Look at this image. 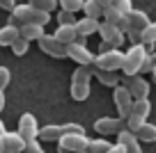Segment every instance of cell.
I'll return each instance as SVG.
<instances>
[{
  "label": "cell",
  "instance_id": "1",
  "mask_svg": "<svg viewBox=\"0 0 156 153\" xmlns=\"http://www.w3.org/2000/svg\"><path fill=\"white\" fill-rule=\"evenodd\" d=\"M51 21V14L48 12H41V9H34L30 7L28 2L25 5H16L14 12L9 16V23L7 25H14V28H21L25 23H37V25H46Z\"/></svg>",
  "mask_w": 156,
  "mask_h": 153
},
{
  "label": "cell",
  "instance_id": "2",
  "mask_svg": "<svg viewBox=\"0 0 156 153\" xmlns=\"http://www.w3.org/2000/svg\"><path fill=\"white\" fill-rule=\"evenodd\" d=\"M147 46H142V43H131V48H129L126 53H124V62H122V71L124 76H138L142 69V62H145L147 57Z\"/></svg>",
  "mask_w": 156,
  "mask_h": 153
},
{
  "label": "cell",
  "instance_id": "3",
  "mask_svg": "<svg viewBox=\"0 0 156 153\" xmlns=\"http://www.w3.org/2000/svg\"><path fill=\"white\" fill-rule=\"evenodd\" d=\"M90 80H92V66H78L71 76V98L85 100L90 96Z\"/></svg>",
  "mask_w": 156,
  "mask_h": 153
},
{
  "label": "cell",
  "instance_id": "4",
  "mask_svg": "<svg viewBox=\"0 0 156 153\" xmlns=\"http://www.w3.org/2000/svg\"><path fill=\"white\" fill-rule=\"evenodd\" d=\"M124 62V53L119 48H112V50H106V53L94 55V69H101V71H119Z\"/></svg>",
  "mask_w": 156,
  "mask_h": 153
},
{
  "label": "cell",
  "instance_id": "5",
  "mask_svg": "<svg viewBox=\"0 0 156 153\" xmlns=\"http://www.w3.org/2000/svg\"><path fill=\"white\" fill-rule=\"evenodd\" d=\"M67 57L78 62V66H92L94 64V55L90 53V48L83 43V39H76L73 43L67 46Z\"/></svg>",
  "mask_w": 156,
  "mask_h": 153
},
{
  "label": "cell",
  "instance_id": "6",
  "mask_svg": "<svg viewBox=\"0 0 156 153\" xmlns=\"http://www.w3.org/2000/svg\"><path fill=\"white\" fill-rule=\"evenodd\" d=\"M94 128H97L99 135H106V137L117 135L126 128V119H122V117H101V119L94 121Z\"/></svg>",
  "mask_w": 156,
  "mask_h": 153
},
{
  "label": "cell",
  "instance_id": "7",
  "mask_svg": "<svg viewBox=\"0 0 156 153\" xmlns=\"http://www.w3.org/2000/svg\"><path fill=\"white\" fill-rule=\"evenodd\" d=\"M122 85L129 89V94L133 96V100L136 98H147V96H149V82H147L140 73H138V76H124Z\"/></svg>",
  "mask_w": 156,
  "mask_h": 153
},
{
  "label": "cell",
  "instance_id": "8",
  "mask_svg": "<svg viewBox=\"0 0 156 153\" xmlns=\"http://www.w3.org/2000/svg\"><path fill=\"white\" fill-rule=\"evenodd\" d=\"M112 100H115V107H117V112H119V117L126 119V117L131 114V107H133V96L129 94V89L124 85H117L115 89H112Z\"/></svg>",
  "mask_w": 156,
  "mask_h": 153
},
{
  "label": "cell",
  "instance_id": "9",
  "mask_svg": "<svg viewBox=\"0 0 156 153\" xmlns=\"http://www.w3.org/2000/svg\"><path fill=\"white\" fill-rule=\"evenodd\" d=\"M90 139L80 133H67L60 137V148L67 153H78V151H87Z\"/></svg>",
  "mask_w": 156,
  "mask_h": 153
},
{
  "label": "cell",
  "instance_id": "10",
  "mask_svg": "<svg viewBox=\"0 0 156 153\" xmlns=\"http://www.w3.org/2000/svg\"><path fill=\"white\" fill-rule=\"evenodd\" d=\"M16 133H19L25 142H34V139L39 137V126H37L34 114H30V112L21 114V119H19V130H16Z\"/></svg>",
  "mask_w": 156,
  "mask_h": 153
},
{
  "label": "cell",
  "instance_id": "11",
  "mask_svg": "<svg viewBox=\"0 0 156 153\" xmlns=\"http://www.w3.org/2000/svg\"><path fill=\"white\" fill-rule=\"evenodd\" d=\"M39 48L51 57H67V46L55 39V34H44L39 39Z\"/></svg>",
  "mask_w": 156,
  "mask_h": 153
},
{
  "label": "cell",
  "instance_id": "12",
  "mask_svg": "<svg viewBox=\"0 0 156 153\" xmlns=\"http://www.w3.org/2000/svg\"><path fill=\"white\" fill-rule=\"evenodd\" d=\"M99 34H101V39L106 43H110L112 48H119L124 43V39H126V34L122 32V30H117L115 25H110V23H99Z\"/></svg>",
  "mask_w": 156,
  "mask_h": 153
},
{
  "label": "cell",
  "instance_id": "13",
  "mask_svg": "<svg viewBox=\"0 0 156 153\" xmlns=\"http://www.w3.org/2000/svg\"><path fill=\"white\" fill-rule=\"evenodd\" d=\"M103 19H106V23L115 25L117 30H122V32L126 34V30H129V19H126V14H122V12L115 9V7H106V9H103Z\"/></svg>",
  "mask_w": 156,
  "mask_h": 153
},
{
  "label": "cell",
  "instance_id": "14",
  "mask_svg": "<svg viewBox=\"0 0 156 153\" xmlns=\"http://www.w3.org/2000/svg\"><path fill=\"white\" fill-rule=\"evenodd\" d=\"M117 144H122L126 153H142L140 139H138L131 130H126V128H124L122 133H117Z\"/></svg>",
  "mask_w": 156,
  "mask_h": 153
},
{
  "label": "cell",
  "instance_id": "15",
  "mask_svg": "<svg viewBox=\"0 0 156 153\" xmlns=\"http://www.w3.org/2000/svg\"><path fill=\"white\" fill-rule=\"evenodd\" d=\"M126 19H129V30H133V32H142V30L151 23L149 16H147L142 9H131L126 14ZM129 30H126V32H129Z\"/></svg>",
  "mask_w": 156,
  "mask_h": 153
},
{
  "label": "cell",
  "instance_id": "16",
  "mask_svg": "<svg viewBox=\"0 0 156 153\" xmlns=\"http://www.w3.org/2000/svg\"><path fill=\"white\" fill-rule=\"evenodd\" d=\"M23 148H25V139L19 133H5L2 135V151L23 153Z\"/></svg>",
  "mask_w": 156,
  "mask_h": 153
},
{
  "label": "cell",
  "instance_id": "17",
  "mask_svg": "<svg viewBox=\"0 0 156 153\" xmlns=\"http://www.w3.org/2000/svg\"><path fill=\"white\" fill-rule=\"evenodd\" d=\"M99 23L101 21H97V19H80V21H76V34H78V39H85V37H90V34H97L99 32Z\"/></svg>",
  "mask_w": 156,
  "mask_h": 153
},
{
  "label": "cell",
  "instance_id": "18",
  "mask_svg": "<svg viewBox=\"0 0 156 153\" xmlns=\"http://www.w3.org/2000/svg\"><path fill=\"white\" fill-rule=\"evenodd\" d=\"M19 34L23 39H28V41H39V39L44 37V25H37V23H25L19 28Z\"/></svg>",
  "mask_w": 156,
  "mask_h": 153
},
{
  "label": "cell",
  "instance_id": "19",
  "mask_svg": "<svg viewBox=\"0 0 156 153\" xmlns=\"http://www.w3.org/2000/svg\"><path fill=\"white\" fill-rule=\"evenodd\" d=\"M55 39H58V41H62L64 46L73 43V41L78 39V34H76V23H73V25H58V30H55Z\"/></svg>",
  "mask_w": 156,
  "mask_h": 153
},
{
  "label": "cell",
  "instance_id": "20",
  "mask_svg": "<svg viewBox=\"0 0 156 153\" xmlns=\"http://www.w3.org/2000/svg\"><path fill=\"white\" fill-rule=\"evenodd\" d=\"M92 76H97L101 85L112 87V89H115V87L119 85V80H122V78L117 76V71H101V69H94V66H92Z\"/></svg>",
  "mask_w": 156,
  "mask_h": 153
},
{
  "label": "cell",
  "instance_id": "21",
  "mask_svg": "<svg viewBox=\"0 0 156 153\" xmlns=\"http://www.w3.org/2000/svg\"><path fill=\"white\" fill-rule=\"evenodd\" d=\"M64 135V128L62 126H44V128H39V139H44V142H60V137Z\"/></svg>",
  "mask_w": 156,
  "mask_h": 153
},
{
  "label": "cell",
  "instance_id": "22",
  "mask_svg": "<svg viewBox=\"0 0 156 153\" xmlns=\"http://www.w3.org/2000/svg\"><path fill=\"white\" fill-rule=\"evenodd\" d=\"M103 9H106V7H103L99 0H85V2H83V12H85L87 19H97L99 21L103 16Z\"/></svg>",
  "mask_w": 156,
  "mask_h": 153
},
{
  "label": "cell",
  "instance_id": "23",
  "mask_svg": "<svg viewBox=\"0 0 156 153\" xmlns=\"http://www.w3.org/2000/svg\"><path fill=\"white\" fill-rule=\"evenodd\" d=\"M149 112H151V103H149V98H136V100H133L131 114H136V117H140V119H145V121H147Z\"/></svg>",
  "mask_w": 156,
  "mask_h": 153
},
{
  "label": "cell",
  "instance_id": "24",
  "mask_svg": "<svg viewBox=\"0 0 156 153\" xmlns=\"http://www.w3.org/2000/svg\"><path fill=\"white\" fill-rule=\"evenodd\" d=\"M19 37H21L19 28H14V25H5V28H0V46H12Z\"/></svg>",
  "mask_w": 156,
  "mask_h": 153
},
{
  "label": "cell",
  "instance_id": "25",
  "mask_svg": "<svg viewBox=\"0 0 156 153\" xmlns=\"http://www.w3.org/2000/svg\"><path fill=\"white\" fill-rule=\"evenodd\" d=\"M136 137L140 139V142H156V126L149 124V121H145V124L140 126V130L136 133Z\"/></svg>",
  "mask_w": 156,
  "mask_h": 153
},
{
  "label": "cell",
  "instance_id": "26",
  "mask_svg": "<svg viewBox=\"0 0 156 153\" xmlns=\"http://www.w3.org/2000/svg\"><path fill=\"white\" fill-rule=\"evenodd\" d=\"M140 43H142V46H147V50H149V48H154V43H156V25H154V23H149V25L140 32Z\"/></svg>",
  "mask_w": 156,
  "mask_h": 153
},
{
  "label": "cell",
  "instance_id": "27",
  "mask_svg": "<svg viewBox=\"0 0 156 153\" xmlns=\"http://www.w3.org/2000/svg\"><path fill=\"white\" fill-rule=\"evenodd\" d=\"M110 146H112V144L108 142V139H103V137H99V139H90V144H87V153H106Z\"/></svg>",
  "mask_w": 156,
  "mask_h": 153
},
{
  "label": "cell",
  "instance_id": "28",
  "mask_svg": "<svg viewBox=\"0 0 156 153\" xmlns=\"http://www.w3.org/2000/svg\"><path fill=\"white\" fill-rule=\"evenodd\" d=\"M28 5L34 7V9H41V12H53L58 7V0H28Z\"/></svg>",
  "mask_w": 156,
  "mask_h": 153
},
{
  "label": "cell",
  "instance_id": "29",
  "mask_svg": "<svg viewBox=\"0 0 156 153\" xmlns=\"http://www.w3.org/2000/svg\"><path fill=\"white\" fill-rule=\"evenodd\" d=\"M60 7H62L64 12H71V14H76V12L83 9V2L85 0H58Z\"/></svg>",
  "mask_w": 156,
  "mask_h": 153
},
{
  "label": "cell",
  "instance_id": "30",
  "mask_svg": "<svg viewBox=\"0 0 156 153\" xmlns=\"http://www.w3.org/2000/svg\"><path fill=\"white\" fill-rule=\"evenodd\" d=\"M9 48L14 50V55H19V57H21V55H25V53H28V48H30V41H28V39H23V37H19V39H16V41L12 43Z\"/></svg>",
  "mask_w": 156,
  "mask_h": 153
},
{
  "label": "cell",
  "instance_id": "31",
  "mask_svg": "<svg viewBox=\"0 0 156 153\" xmlns=\"http://www.w3.org/2000/svg\"><path fill=\"white\" fill-rule=\"evenodd\" d=\"M142 124H145V119H140V117H136V114H129V117H126V130H131L133 135L140 130Z\"/></svg>",
  "mask_w": 156,
  "mask_h": 153
},
{
  "label": "cell",
  "instance_id": "32",
  "mask_svg": "<svg viewBox=\"0 0 156 153\" xmlns=\"http://www.w3.org/2000/svg\"><path fill=\"white\" fill-rule=\"evenodd\" d=\"M108 7H115V9H119L122 14H129V12L133 9V2L131 0H110V5Z\"/></svg>",
  "mask_w": 156,
  "mask_h": 153
},
{
  "label": "cell",
  "instance_id": "33",
  "mask_svg": "<svg viewBox=\"0 0 156 153\" xmlns=\"http://www.w3.org/2000/svg\"><path fill=\"white\" fill-rule=\"evenodd\" d=\"M154 69H156V53H147L145 62H142V69H140V73H151Z\"/></svg>",
  "mask_w": 156,
  "mask_h": 153
},
{
  "label": "cell",
  "instance_id": "34",
  "mask_svg": "<svg viewBox=\"0 0 156 153\" xmlns=\"http://www.w3.org/2000/svg\"><path fill=\"white\" fill-rule=\"evenodd\" d=\"M58 23L60 25H73V23H76V19H73V14H71V12H60V14H58Z\"/></svg>",
  "mask_w": 156,
  "mask_h": 153
},
{
  "label": "cell",
  "instance_id": "35",
  "mask_svg": "<svg viewBox=\"0 0 156 153\" xmlns=\"http://www.w3.org/2000/svg\"><path fill=\"white\" fill-rule=\"evenodd\" d=\"M9 80H12V73H9V69H7V66H0V91L5 89L7 85H9Z\"/></svg>",
  "mask_w": 156,
  "mask_h": 153
},
{
  "label": "cell",
  "instance_id": "36",
  "mask_svg": "<svg viewBox=\"0 0 156 153\" xmlns=\"http://www.w3.org/2000/svg\"><path fill=\"white\" fill-rule=\"evenodd\" d=\"M23 153H44V148L39 146V144H37V139H34V142H25Z\"/></svg>",
  "mask_w": 156,
  "mask_h": 153
},
{
  "label": "cell",
  "instance_id": "37",
  "mask_svg": "<svg viewBox=\"0 0 156 153\" xmlns=\"http://www.w3.org/2000/svg\"><path fill=\"white\" fill-rule=\"evenodd\" d=\"M62 128H64V135H67V133H80V135H85V128H83V126H78V124H64Z\"/></svg>",
  "mask_w": 156,
  "mask_h": 153
},
{
  "label": "cell",
  "instance_id": "38",
  "mask_svg": "<svg viewBox=\"0 0 156 153\" xmlns=\"http://www.w3.org/2000/svg\"><path fill=\"white\" fill-rule=\"evenodd\" d=\"M16 5H19L16 0H0V7H2L5 12H9V14L14 12V7H16Z\"/></svg>",
  "mask_w": 156,
  "mask_h": 153
},
{
  "label": "cell",
  "instance_id": "39",
  "mask_svg": "<svg viewBox=\"0 0 156 153\" xmlns=\"http://www.w3.org/2000/svg\"><path fill=\"white\" fill-rule=\"evenodd\" d=\"M106 153H126V151H124V146H122V144H112V146L108 148Z\"/></svg>",
  "mask_w": 156,
  "mask_h": 153
},
{
  "label": "cell",
  "instance_id": "40",
  "mask_svg": "<svg viewBox=\"0 0 156 153\" xmlns=\"http://www.w3.org/2000/svg\"><path fill=\"white\" fill-rule=\"evenodd\" d=\"M2 107H5V94L0 91V112H2Z\"/></svg>",
  "mask_w": 156,
  "mask_h": 153
},
{
  "label": "cell",
  "instance_id": "41",
  "mask_svg": "<svg viewBox=\"0 0 156 153\" xmlns=\"http://www.w3.org/2000/svg\"><path fill=\"white\" fill-rule=\"evenodd\" d=\"M99 2H101L103 7H108V5H110V0H99Z\"/></svg>",
  "mask_w": 156,
  "mask_h": 153
},
{
  "label": "cell",
  "instance_id": "42",
  "mask_svg": "<svg viewBox=\"0 0 156 153\" xmlns=\"http://www.w3.org/2000/svg\"><path fill=\"white\" fill-rule=\"evenodd\" d=\"M0 133H7V130H5V124H2V121H0Z\"/></svg>",
  "mask_w": 156,
  "mask_h": 153
},
{
  "label": "cell",
  "instance_id": "43",
  "mask_svg": "<svg viewBox=\"0 0 156 153\" xmlns=\"http://www.w3.org/2000/svg\"><path fill=\"white\" fill-rule=\"evenodd\" d=\"M2 135L5 133H0V153H2Z\"/></svg>",
  "mask_w": 156,
  "mask_h": 153
},
{
  "label": "cell",
  "instance_id": "44",
  "mask_svg": "<svg viewBox=\"0 0 156 153\" xmlns=\"http://www.w3.org/2000/svg\"><path fill=\"white\" fill-rule=\"evenodd\" d=\"M151 76H154V80H156V69H154V71H151Z\"/></svg>",
  "mask_w": 156,
  "mask_h": 153
},
{
  "label": "cell",
  "instance_id": "45",
  "mask_svg": "<svg viewBox=\"0 0 156 153\" xmlns=\"http://www.w3.org/2000/svg\"><path fill=\"white\" fill-rule=\"evenodd\" d=\"M78 153H87V151H78Z\"/></svg>",
  "mask_w": 156,
  "mask_h": 153
},
{
  "label": "cell",
  "instance_id": "46",
  "mask_svg": "<svg viewBox=\"0 0 156 153\" xmlns=\"http://www.w3.org/2000/svg\"><path fill=\"white\" fill-rule=\"evenodd\" d=\"M2 153H12V151H2Z\"/></svg>",
  "mask_w": 156,
  "mask_h": 153
},
{
  "label": "cell",
  "instance_id": "47",
  "mask_svg": "<svg viewBox=\"0 0 156 153\" xmlns=\"http://www.w3.org/2000/svg\"><path fill=\"white\" fill-rule=\"evenodd\" d=\"M154 25H156V23H154Z\"/></svg>",
  "mask_w": 156,
  "mask_h": 153
}]
</instances>
